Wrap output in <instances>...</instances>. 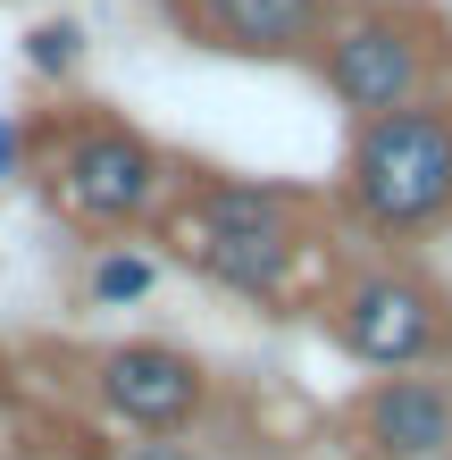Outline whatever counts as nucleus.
Wrapping results in <instances>:
<instances>
[{
  "label": "nucleus",
  "instance_id": "f257e3e1",
  "mask_svg": "<svg viewBox=\"0 0 452 460\" xmlns=\"http://www.w3.org/2000/svg\"><path fill=\"white\" fill-rule=\"evenodd\" d=\"M159 218L201 285L260 310H285L318 268V193L277 176H176V201Z\"/></svg>",
  "mask_w": 452,
  "mask_h": 460
},
{
  "label": "nucleus",
  "instance_id": "f03ea898",
  "mask_svg": "<svg viewBox=\"0 0 452 460\" xmlns=\"http://www.w3.org/2000/svg\"><path fill=\"white\" fill-rule=\"evenodd\" d=\"M343 226H360L377 252H428L452 234V93L411 110L360 118L335 176Z\"/></svg>",
  "mask_w": 452,
  "mask_h": 460
},
{
  "label": "nucleus",
  "instance_id": "7ed1b4c3",
  "mask_svg": "<svg viewBox=\"0 0 452 460\" xmlns=\"http://www.w3.org/2000/svg\"><path fill=\"white\" fill-rule=\"evenodd\" d=\"M42 151V193L59 218H75L84 234H135L176 201V159L151 143L143 126H126L110 110H67L34 134Z\"/></svg>",
  "mask_w": 452,
  "mask_h": 460
},
{
  "label": "nucleus",
  "instance_id": "20e7f679",
  "mask_svg": "<svg viewBox=\"0 0 452 460\" xmlns=\"http://www.w3.org/2000/svg\"><path fill=\"white\" fill-rule=\"evenodd\" d=\"M318 327L368 376L452 368V277H436L419 252H377L318 293Z\"/></svg>",
  "mask_w": 452,
  "mask_h": 460
},
{
  "label": "nucleus",
  "instance_id": "39448f33",
  "mask_svg": "<svg viewBox=\"0 0 452 460\" xmlns=\"http://www.w3.org/2000/svg\"><path fill=\"white\" fill-rule=\"evenodd\" d=\"M310 75L335 110H352V126L411 110L428 93H452V17H436L428 0H352L318 42Z\"/></svg>",
  "mask_w": 452,
  "mask_h": 460
},
{
  "label": "nucleus",
  "instance_id": "423d86ee",
  "mask_svg": "<svg viewBox=\"0 0 452 460\" xmlns=\"http://www.w3.org/2000/svg\"><path fill=\"white\" fill-rule=\"evenodd\" d=\"M93 402L126 436H184V427H201V411H209V368L184 343L135 335V343H110L93 360Z\"/></svg>",
  "mask_w": 452,
  "mask_h": 460
},
{
  "label": "nucleus",
  "instance_id": "0eeeda50",
  "mask_svg": "<svg viewBox=\"0 0 452 460\" xmlns=\"http://www.w3.org/2000/svg\"><path fill=\"white\" fill-rule=\"evenodd\" d=\"M343 9L352 0H168L184 42L218 50V59H260V67L318 59V42L335 34Z\"/></svg>",
  "mask_w": 452,
  "mask_h": 460
},
{
  "label": "nucleus",
  "instance_id": "6e6552de",
  "mask_svg": "<svg viewBox=\"0 0 452 460\" xmlns=\"http://www.w3.org/2000/svg\"><path fill=\"white\" fill-rule=\"evenodd\" d=\"M352 460H452V368H403L368 376L343 402Z\"/></svg>",
  "mask_w": 452,
  "mask_h": 460
},
{
  "label": "nucleus",
  "instance_id": "1a4fd4ad",
  "mask_svg": "<svg viewBox=\"0 0 452 460\" xmlns=\"http://www.w3.org/2000/svg\"><path fill=\"white\" fill-rule=\"evenodd\" d=\"M159 293V260L135 252V243H101V260L84 268V302L93 310H135Z\"/></svg>",
  "mask_w": 452,
  "mask_h": 460
},
{
  "label": "nucleus",
  "instance_id": "9d476101",
  "mask_svg": "<svg viewBox=\"0 0 452 460\" xmlns=\"http://www.w3.org/2000/svg\"><path fill=\"white\" fill-rule=\"evenodd\" d=\"M75 59H84V25H75V17H42V25H25V67H34V75L67 84Z\"/></svg>",
  "mask_w": 452,
  "mask_h": 460
},
{
  "label": "nucleus",
  "instance_id": "9b49d317",
  "mask_svg": "<svg viewBox=\"0 0 452 460\" xmlns=\"http://www.w3.org/2000/svg\"><path fill=\"white\" fill-rule=\"evenodd\" d=\"M25 151H34V134H25L9 110H0V184H9V176H25Z\"/></svg>",
  "mask_w": 452,
  "mask_h": 460
},
{
  "label": "nucleus",
  "instance_id": "f8f14e48",
  "mask_svg": "<svg viewBox=\"0 0 452 460\" xmlns=\"http://www.w3.org/2000/svg\"><path fill=\"white\" fill-rule=\"evenodd\" d=\"M118 460H201V452L184 444V436H135V444H126Z\"/></svg>",
  "mask_w": 452,
  "mask_h": 460
},
{
  "label": "nucleus",
  "instance_id": "ddd939ff",
  "mask_svg": "<svg viewBox=\"0 0 452 460\" xmlns=\"http://www.w3.org/2000/svg\"><path fill=\"white\" fill-rule=\"evenodd\" d=\"M0 402H9V376H0Z\"/></svg>",
  "mask_w": 452,
  "mask_h": 460
}]
</instances>
